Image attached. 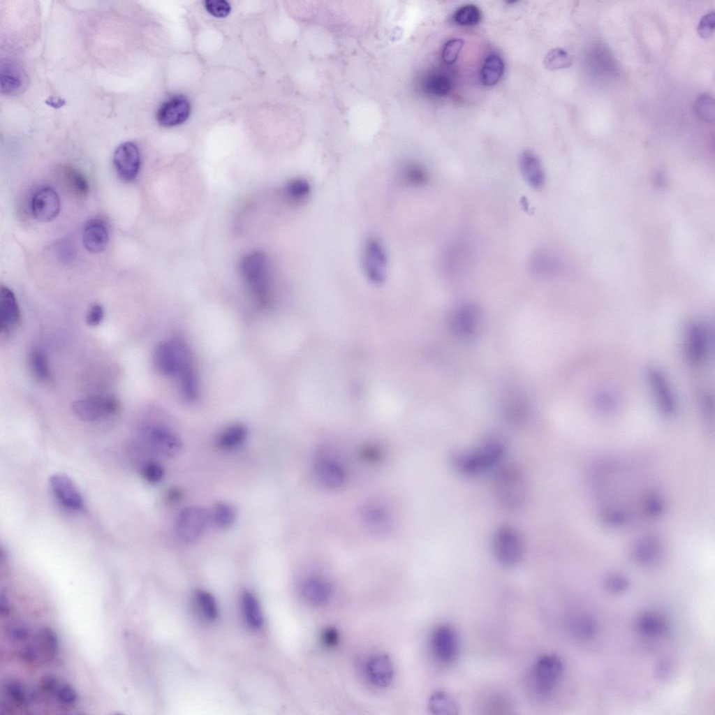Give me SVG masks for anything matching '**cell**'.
Here are the masks:
<instances>
[{"label":"cell","mask_w":715,"mask_h":715,"mask_svg":"<svg viewBox=\"0 0 715 715\" xmlns=\"http://www.w3.org/2000/svg\"><path fill=\"white\" fill-rule=\"evenodd\" d=\"M285 197L295 205L307 202L312 193L311 183L304 177H295L286 182L283 188Z\"/></svg>","instance_id":"cell-29"},{"label":"cell","mask_w":715,"mask_h":715,"mask_svg":"<svg viewBox=\"0 0 715 715\" xmlns=\"http://www.w3.org/2000/svg\"><path fill=\"white\" fill-rule=\"evenodd\" d=\"M398 180L402 186L410 189L425 186L430 179L427 169L420 163L410 162L404 164L397 173Z\"/></svg>","instance_id":"cell-27"},{"label":"cell","mask_w":715,"mask_h":715,"mask_svg":"<svg viewBox=\"0 0 715 715\" xmlns=\"http://www.w3.org/2000/svg\"><path fill=\"white\" fill-rule=\"evenodd\" d=\"M143 478L148 482L156 483L161 480L164 476L162 466L154 462L146 463L142 469Z\"/></svg>","instance_id":"cell-51"},{"label":"cell","mask_w":715,"mask_h":715,"mask_svg":"<svg viewBox=\"0 0 715 715\" xmlns=\"http://www.w3.org/2000/svg\"><path fill=\"white\" fill-rule=\"evenodd\" d=\"M142 436L150 448L163 457H172L182 450V444L180 439L163 427H146L142 432Z\"/></svg>","instance_id":"cell-10"},{"label":"cell","mask_w":715,"mask_h":715,"mask_svg":"<svg viewBox=\"0 0 715 715\" xmlns=\"http://www.w3.org/2000/svg\"><path fill=\"white\" fill-rule=\"evenodd\" d=\"M492 545L496 559L506 567L517 565L524 554V543L521 534L509 525L500 526L495 530Z\"/></svg>","instance_id":"cell-3"},{"label":"cell","mask_w":715,"mask_h":715,"mask_svg":"<svg viewBox=\"0 0 715 715\" xmlns=\"http://www.w3.org/2000/svg\"><path fill=\"white\" fill-rule=\"evenodd\" d=\"M50 485L54 496L63 506L76 511L83 508L82 496L68 476L54 474L50 478Z\"/></svg>","instance_id":"cell-16"},{"label":"cell","mask_w":715,"mask_h":715,"mask_svg":"<svg viewBox=\"0 0 715 715\" xmlns=\"http://www.w3.org/2000/svg\"><path fill=\"white\" fill-rule=\"evenodd\" d=\"M519 168L524 180L534 189L544 186L545 174L538 156L529 150L523 151L519 157Z\"/></svg>","instance_id":"cell-21"},{"label":"cell","mask_w":715,"mask_h":715,"mask_svg":"<svg viewBox=\"0 0 715 715\" xmlns=\"http://www.w3.org/2000/svg\"><path fill=\"white\" fill-rule=\"evenodd\" d=\"M464 45V40L461 38H452L447 41L442 50L443 61L447 64L455 63Z\"/></svg>","instance_id":"cell-48"},{"label":"cell","mask_w":715,"mask_h":715,"mask_svg":"<svg viewBox=\"0 0 715 715\" xmlns=\"http://www.w3.org/2000/svg\"><path fill=\"white\" fill-rule=\"evenodd\" d=\"M183 348L182 362L176 378L183 398L193 402L198 395V378L190 351L185 344Z\"/></svg>","instance_id":"cell-19"},{"label":"cell","mask_w":715,"mask_h":715,"mask_svg":"<svg viewBox=\"0 0 715 715\" xmlns=\"http://www.w3.org/2000/svg\"><path fill=\"white\" fill-rule=\"evenodd\" d=\"M191 113V104L183 95L172 96L159 108L156 119L159 124L165 127L179 125L188 119Z\"/></svg>","instance_id":"cell-14"},{"label":"cell","mask_w":715,"mask_h":715,"mask_svg":"<svg viewBox=\"0 0 715 715\" xmlns=\"http://www.w3.org/2000/svg\"><path fill=\"white\" fill-rule=\"evenodd\" d=\"M503 72L504 62L502 57L496 53H492L487 57L482 65L481 81L484 85L492 87L499 82Z\"/></svg>","instance_id":"cell-31"},{"label":"cell","mask_w":715,"mask_h":715,"mask_svg":"<svg viewBox=\"0 0 715 715\" xmlns=\"http://www.w3.org/2000/svg\"><path fill=\"white\" fill-rule=\"evenodd\" d=\"M31 700H33L31 693H29L20 681L9 679L3 684L1 704V708L7 712L25 710Z\"/></svg>","instance_id":"cell-20"},{"label":"cell","mask_w":715,"mask_h":715,"mask_svg":"<svg viewBox=\"0 0 715 715\" xmlns=\"http://www.w3.org/2000/svg\"><path fill=\"white\" fill-rule=\"evenodd\" d=\"M196 600L201 612L207 619L212 620L216 618L217 608L215 600L210 594L204 591H199L197 593Z\"/></svg>","instance_id":"cell-47"},{"label":"cell","mask_w":715,"mask_h":715,"mask_svg":"<svg viewBox=\"0 0 715 715\" xmlns=\"http://www.w3.org/2000/svg\"><path fill=\"white\" fill-rule=\"evenodd\" d=\"M247 436L246 427L241 424L230 425L218 438V445L223 450H232L240 445Z\"/></svg>","instance_id":"cell-34"},{"label":"cell","mask_w":715,"mask_h":715,"mask_svg":"<svg viewBox=\"0 0 715 715\" xmlns=\"http://www.w3.org/2000/svg\"><path fill=\"white\" fill-rule=\"evenodd\" d=\"M432 648L436 658L441 663L452 662L458 653V640L454 629L448 625L437 627L432 635Z\"/></svg>","instance_id":"cell-18"},{"label":"cell","mask_w":715,"mask_h":715,"mask_svg":"<svg viewBox=\"0 0 715 715\" xmlns=\"http://www.w3.org/2000/svg\"><path fill=\"white\" fill-rule=\"evenodd\" d=\"M205 7L207 12L216 17H224L230 11V6L224 0H207Z\"/></svg>","instance_id":"cell-52"},{"label":"cell","mask_w":715,"mask_h":715,"mask_svg":"<svg viewBox=\"0 0 715 715\" xmlns=\"http://www.w3.org/2000/svg\"><path fill=\"white\" fill-rule=\"evenodd\" d=\"M476 309L473 306L466 305L455 314L452 320L453 328L461 336H470L476 327Z\"/></svg>","instance_id":"cell-33"},{"label":"cell","mask_w":715,"mask_h":715,"mask_svg":"<svg viewBox=\"0 0 715 715\" xmlns=\"http://www.w3.org/2000/svg\"><path fill=\"white\" fill-rule=\"evenodd\" d=\"M119 408L118 400L111 396L93 395L75 400L72 411L79 419L92 422L112 415Z\"/></svg>","instance_id":"cell-7"},{"label":"cell","mask_w":715,"mask_h":715,"mask_svg":"<svg viewBox=\"0 0 715 715\" xmlns=\"http://www.w3.org/2000/svg\"><path fill=\"white\" fill-rule=\"evenodd\" d=\"M20 311L13 291L6 286H1L0 291V328L2 332H8L19 323Z\"/></svg>","instance_id":"cell-22"},{"label":"cell","mask_w":715,"mask_h":715,"mask_svg":"<svg viewBox=\"0 0 715 715\" xmlns=\"http://www.w3.org/2000/svg\"><path fill=\"white\" fill-rule=\"evenodd\" d=\"M709 338L706 327L699 323H691L686 334V353L689 362L699 364L706 358L708 352Z\"/></svg>","instance_id":"cell-17"},{"label":"cell","mask_w":715,"mask_h":715,"mask_svg":"<svg viewBox=\"0 0 715 715\" xmlns=\"http://www.w3.org/2000/svg\"><path fill=\"white\" fill-rule=\"evenodd\" d=\"M493 489L497 501L506 509L518 510L527 500L525 478L519 469L512 466H500L496 469Z\"/></svg>","instance_id":"cell-2"},{"label":"cell","mask_w":715,"mask_h":715,"mask_svg":"<svg viewBox=\"0 0 715 715\" xmlns=\"http://www.w3.org/2000/svg\"><path fill=\"white\" fill-rule=\"evenodd\" d=\"M369 679L377 686H388L393 677V666L386 655H378L371 658L367 665Z\"/></svg>","instance_id":"cell-24"},{"label":"cell","mask_w":715,"mask_h":715,"mask_svg":"<svg viewBox=\"0 0 715 715\" xmlns=\"http://www.w3.org/2000/svg\"><path fill=\"white\" fill-rule=\"evenodd\" d=\"M673 672V665L668 661H661L656 666V673L660 679H668Z\"/></svg>","instance_id":"cell-56"},{"label":"cell","mask_w":715,"mask_h":715,"mask_svg":"<svg viewBox=\"0 0 715 715\" xmlns=\"http://www.w3.org/2000/svg\"><path fill=\"white\" fill-rule=\"evenodd\" d=\"M10 612V605L8 597L3 593L1 594L0 613L2 617H7Z\"/></svg>","instance_id":"cell-58"},{"label":"cell","mask_w":715,"mask_h":715,"mask_svg":"<svg viewBox=\"0 0 715 715\" xmlns=\"http://www.w3.org/2000/svg\"><path fill=\"white\" fill-rule=\"evenodd\" d=\"M468 246L462 242H454L447 248L444 258V267L449 272H456L464 268L469 260Z\"/></svg>","instance_id":"cell-30"},{"label":"cell","mask_w":715,"mask_h":715,"mask_svg":"<svg viewBox=\"0 0 715 715\" xmlns=\"http://www.w3.org/2000/svg\"><path fill=\"white\" fill-rule=\"evenodd\" d=\"M637 628L644 636L658 637L666 631L667 623L661 615L654 612H647L638 618Z\"/></svg>","instance_id":"cell-32"},{"label":"cell","mask_w":715,"mask_h":715,"mask_svg":"<svg viewBox=\"0 0 715 715\" xmlns=\"http://www.w3.org/2000/svg\"><path fill=\"white\" fill-rule=\"evenodd\" d=\"M330 594V587L326 582L313 579L307 582L303 588L305 599L313 605H320L327 600Z\"/></svg>","instance_id":"cell-36"},{"label":"cell","mask_w":715,"mask_h":715,"mask_svg":"<svg viewBox=\"0 0 715 715\" xmlns=\"http://www.w3.org/2000/svg\"><path fill=\"white\" fill-rule=\"evenodd\" d=\"M715 14L714 11L709 12L700 20L697 27L698 34L703 38H709L714 29Z\"/></svg>","instance_id":"cell-53"},{"label":"cell","mask_w":715,"mask_h":715,"mask_svg":"<svg viewBox=\"0 0 715 715\" xmlns=\"http://www.w3.org/2000/svg\"><path fill=\"white\" fill-rule=\"evenodd\" d=\"M52 697L54 698L59 707L64 710L73 708L78 700L77 693L72 686L60 681Z\"/></svg>","instance_id":"cell-41"},{"label":"cell","mask_w":715,"mask_h":715,"mask_svg":"<svg viewBox=\"0 0 715 715\" xmlns=\"http://www.w3.org/2000/svg\"><path fill=\"white\" fill-rule=\"evenodd\" d=\"M664 545L655 535L643 536L633 546L632 555L635 561L644 567H654L663 559Z\"/></svg>","instance_id":"cell-15"},{"label":"cell","mask_w":715,"mask_h":715,"mask_svg":"<svg viewBox=\"0 0 715 715\" xmlns=\"http://www.w3.org/2000/svg\"><path fill=\"white\" fill-rule=\"evenodd\" d=\"M240 272L255 299L266 304L269 301V283L265 256L260 252L249 253L242 259Z\"/></svg>","instance_id":"cell-4"},{"label":"cell","mask_w":715,"mask_h":715,"mask_svg":"<svg viewBox=\"0 0 715 715\" xmlns=\"http://www.w3.org/2000/svg\"><path fill=\"white\" fill-rule=\"evenodd\" d=\"M604 586L610 593L619 594L627 589L629 586V581L621 574L612 573L605 579Z\"/></svg>","instance_id":"cell-49"},{"label":"cell","mask_w":715,"mask_h":715,"mask_svg":"<svg viewBox=\"0 0 715 715\" xmlns=\"http://www.w3.org/2000/svg\"><path fill=\"white\" fill-rule=\"evenodd\" d=\"M506 453V445L498 438H489L469 448L455 450L450 457L452 468L465 477L478 476L497 469Z\"/></svg>","instance_id":"cell-1"},{"label":"cell","mask_w":715,"mask_h":715,"mask_svg":"<svg viewBox=\"0 0 715 715\" xmlns=\"http://www.w3.org/2000/svg\"><path fill=\"white\" fill-rule=\"evenodd\" d=\"M60 207L59 197L51 186H41L32 196L31 211L38 221L48 222L54 220L58 216Z\"/></svg>","instance_id":"cell-13"},{"label":"cell","mask_w":715,"mask_h":715,"mask_svg":"<svg viewBox=\"0 0 715 715\" xmlns=\"http://www.w3.org/2000/svg\"><path fill=\"white\" fill-rule=\"evenodd\" d=\"M209 521V514L202 508L190 506L183 509L176 521L177 532L186 542L197 540L204 533Z\"/></svg>","instance_id":"cell-8"},{"label":"cell","mask_w":715,"mask_h":715,"mask_svg":"<svg viewBox=\"0 0 715 715\" xmlns=\"http://www.w3.org/2000/svg\"><path fill=\"white\" fill-rule=\"evenodd\" d=\"M423 88L430 95L443 97L450 92L452 83L450 78L443 74H432L425 79Z\"/></svg>","instance_id":"cell-38"},{"label":"cell","mask_w":715,"mask_h":715,"mask_svg":"<svg viewBox=\"0 0 715 715\" xmlns=\"http://www.w3.org/2000/svg\"><path fill=\"white\" fill-rule=\"evenodd\" d=\"M320 477L327 484L338 483L341 479V473L338 468L330 464H322L318 469Z\"/></svg>","instance_id":"cell-54"},{"label":"cell","mask_w":715,"mask_h":715,"mask_svg":"<svg viewBox=\"0 0 715 715\" xmlns=\"http://www.w3.org/2000/svg\"><path fill=\"white\" fill-rule=\"evenodd\" d=\"M24 75L17 66L10 61H6L1 65V89L6 95L17 93L22 87Z\"/></svg>","instance_id":"cell-28"},{"label":"cell","mask_w":715,"mask_h":715,"mask_svg":"<svg viewBox=\"0 0 715 715\" xmlns=\"http://www.w3.org/2000/svg\"><path fill=\"white\" fill-rule=\"evenodd\" d=\"M568 626L573 635L580 640H588L596 634V622L588 615L579 614L573 617Z\"/></svg>","instance_id":"cell-35"},{"label":"cell","mask_w":715,"mask_h":715,"mask_svg":"<svg viewBox=\"0 0 715 715\" xmlns=\"http://www.w3.org/2000/svg\"><path fill=\"white\" fill-rule=\"evenodd\" d=\"M429 709L434 714H456L458 706L455 700L448 693L437 691L429 699Z\"/></svg>","instance_id":"cell-37"},{"label":"cell","mask_w":715,"mask_h":715,"mask_svg":"<svg viewBox=\"0 0 715 715\" xmlns=\"http://www.w3.org/2000/svg\"><path fill=\"white\" fill-rule=\"evenodd\" d=\"M113 163L119 177L126 181L133 180L140 167V155L138 146L133 142H124L115 150Z\"/></svg>","instance_id":"cell-11"},{"label":"cell","mask_w":715,"mask_h":715,"mask_svg":"<svg viewBox=\"0 0 715 715\" xmlns=\"http://www.w3.org/2000/svg\"><path fill=\"white\" fill-rule=\"evenodd\" d=\"M32 642L40 663H50L54 661L59 650L58 640L54 631L49 627L40 628Z\"/></svg>","instance_id":"cell-25"},{"label":"cell","mask_w":715,"mask_h":715,"mask_svg":"<svg viewBox=\"0 0 715 715\" xmlns=\"http://www.w3.org/2000/svg\"><path fill=\"white\" fill-rule=\"evenodd\" d=\"M184 342L175 340L161 343L155 349L154 362L165 376L176 378L182 362Z\"/></svg>","instance_id":"cell-12"},{"label":"cell","mask_w":715,"mask_h":715,"mask_svg":"<svg viewBox=\"0 0 715 715\" xmlns=\"http://www.w3.org/2000/svg\"><path fill=\"white\" fill-rule=\"evenodd\" d=\"M545 66L551 71H556L568 68L570 66V59L567 52L561 48L550 50L544 58Z\"/></svg>","instance_id":"cell-44"},{"label":"cell","mask_w":715,"mask_h":715,"mask_svg":"<svg viewBox=\"0 0 715 715\" xmlns=\"http://www.w3.org/2000/svg\"><path fill=\"white\" fill-rule=\"evenodd\" d=\"M563 665L556 655H544L534 664L530 675L533 691L541 697L550 695L559 681Z\"/></svg>","instance_id":"cell-5"},{"label":"cell","mask_w":715,"mask_h":715,"mask_svg":"<svg viewBox=\"0 0 715 715\" xmlns=\"http://www.w3.org/2000/svg\"><path fill=\"white\" fill-rule=\"evenodd\" d=\"M481 11L473 4H466L459 8L453 15L454 22L464 27L477 24L481 19Z\"/></svg>","instance_id":"cell-42"},{"label":"cell","mask_w":715,"mask_h":715,"mask_svg":"<svg viewBox=\"0 0 715 715\" xmlns=\"http://www.w3.org/2000/svg\"><path fill=\"white\" fill-rule=\"evenodd\" d=\"M242 608L247 624L253 628H258L263 624V617L258 600L250 592L242 596Z\"/></svg>","instance_id":"cell-39"},{"label":"cell","mask_w":715,"mask_h":715,"mask_svg":"<svg viewBox=\"0 0 715 715\" xmlns=\"http://www.w3.org/2000/svg\"><path fill=\"white\" fill-rule=\"evenodd\" d=\"M528 267L536 276L549 277L556 273L560 265L556 256L548 250L540 248L531 255Z\"/></svg>","instance_id":"cell-26"},{"label":"cell","mask_w":715,"mask_h":715,"mask_svg":"<svg viewBox=\"0 0 715 715\" xmlns=\"http://www.w3.org/2000/svg\"><path fill=\"white\" fill-rule=\"evenodd\" d=\"M695 110L698 115L704 121L710 122L714 119V101L710 94H703L699 96L695 102Z\"/></svg>","instance_id":"cell-45"},{"label":"cell","mask_w":715,"mask_h":715,"mask_svg":"<svg viewBox=\"0 0 715 715\" xmlns=\"http://www.w3.org/2000/svg\"><path fill=\"white\" fill-rule=\"evenodd\" d=\"M104 318V309L98 304H93L87 314V323L91 326L99 325Z\"/></svg>","instance_id":"cell-55"},{"label":"cell","mask_w":715,"mask_h":715,"mask_svg":"<svg viewBox=\"0 0 715 715\" xmlns=\"http://www.w3.org/2000/svg\"><path fill=\"white\" fill-rule=\"evenodd\" d=\"M361 266L365 277L374 283L384 281L388 270V256L383 243L369 237L363 243Z\"/></svg>","instance_id":"cell-6"},{"label":"cell","mask_w":715,"mask_h":715,"mask_svg":"<svg viewBox=\"0 0 715 715\" xmlns=\"http://www.w3.org/2000/svg\"><path fill=\"white\" fill-rule=\"evenodd\" d=\"M6 632L10 639L16 642H22L30 635L29 628L20 621H12L7 625Z\"/></svg>","instance_id":"cell-50"},{"label":"cell","mask_w":715,"mask_h":715,"mask_svg":"<svg viewBox=\"0 0 715 715\" xmlns=\"http://www.w3.org/2000/svg\"><path fill=\"white\" fill-rule=\"evenodd\" d=\"M109 239L105 223L99 219H93L87 223L82 234L84 248L91 253H99L107 246Z\"/></svg>","instance_id":"cell-23"},{"label":"cell","mask_w":715,"mask_h":715,"mask_svg":"<svg viewBox=\"0 0 715 715\" xmlns=\"http://www.w3.org/2000/svg\"><path fill=\"white\" fill-rule=\"evenodd\" d=\"M29 364L34 377L45 381L50 378V371L48 360L45 355L39 350H34L29 354Z\"/></svg>","instance_id":"cell-40"},{"label":"cell","mask_w":715,"mask_h":715,"mask_svg":"<svg viewBox=\"0 0 715 715\" xmlns=\"http://www.w3.org/2000/svg\"><path fill=\"white\" fill-rule=\"evenodd\" d=\"M339 635L334 628H327L322 634V640L328 647H334L338 642Z\"/></svg>","instance_id":"cell-57"},{"label":"cell","mask_w":715,"mask_h":715,"mask_svg":"<svg viewBox=\"0 0 715 715\" xmlns=\"http://www.w3.org/2000/svg\"><path fill=\"white\" fill-rule=\"evenodd\" d=\"M647 380L659 411L665 416L672 415L676 410L675 397L664 374L655 367L649 368Z\"/></svg>","instance_id":"cell-9"},{"label":"cell","mask_w":715,"mask_h":715,"mask_svg":"<svg viewBox=\"0 0 715 715\" xmlns=\"http://www.w3.org/2000/svg\"><path fill=\"white\" fill-rule=\"evenodd\" d=\"M212 517L214 524L218 527L227 528L234 522L236 513L230 505L226 503H219L214 506Z\"/></svg>","instance_id":"cell-43"},{"label":"cell","mask_w":715,"mask_h":715,"mask_svg":"<svg viewBox=\"0 0 715 715\" xmlns=\"http://www.w3.org/2000/svg\"><path fill=\"white\" fill-rule=\"evenodd\" d=\"M65 176L71 188L79 196H84L89 191V184L87 179L80 172L69 169L67 170Z\"/></svg>","instance_id":"cell-46"}]
</instances>
